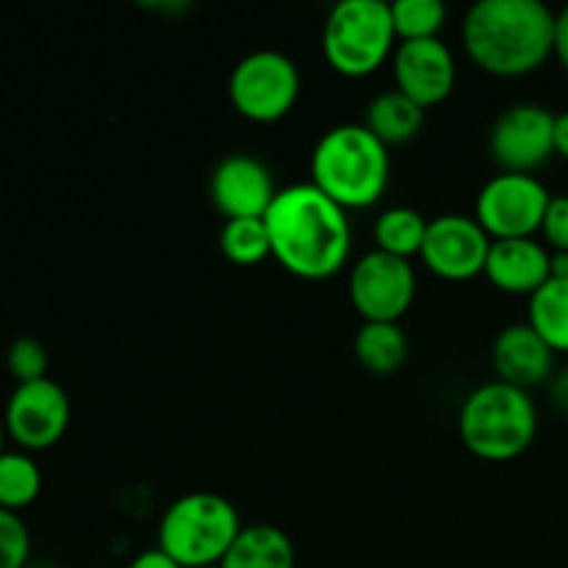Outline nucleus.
<instances>
[{
	"instance_id": "f3484780",
	"label": "nucleus",
	"mask_w": 568,
	"mask_h": 568,
	"mask_svg": "<svg viewBox=\"0 0 568 568\" xmlns=\"http://www.w3.org/2000/svg\"><path fill=\"white\" fill-rule=\"evenodd\" d=\"M220 568H297V552L281 527L244 525Z\"/></svg>"
},
{
	"instance_id": "0eeeda50",
	"label": "nucleus",
	"mask_w": 568,
	"mask_h": 568,
	"mask_svg": "<svg viewBox=\"0 0 568 568\" xmlns=\"http://www.w3.org/2000/svg\"><path fill=\"white\" fill-rule=\"evenodd\" d=\"M300 87L303 78L292 55L275 48H261L236 61L227 78V98L244 120L270 125L294 109Z\"/></svg>"
},
{
	"instance_id": "c756f323",
	"label": "nucleus",
	"mask_w": 568,
	"mask_h": 568,
	"mask_svg": "<svg viewBox=\"0 0 568 568\" xmlns=\"http://www.w3.org/2000/svg\"><path fill=\"white\" fill-rule=\"evenodd\" d=\"M555 55L568 72V6L558 11V28H555Z\"/></svg>"
},
{
	"instance_id": "cd10ccee",
	"label": "nucleus",
	"mask_w": 568,
	"mask_h": 568,
	"mask_svg": "<svg viewBox=\"0 0 568 568\" xmlns=\"http://www.w3.org/2000/svg\"><path fill=\"white\" fill-rule=\"evenodd\" d=\"M128 568H183V566L175 564V560H172L166 552H161L159 547H153V549H144V552H139L136 558L128 564Z\"/></svg>"
},
{
	"instance_id": "39448f33",
	"label": "nucleus",
	"mask_w": 568,
	"mask_h": 568,
	"mask_svg": "<svg viewBox=\"0 0 568 568\" xmlns=\"http://www.w3.org/2000/svg\"><path fill=\"white\" fill-rule=\"evenodd\" d=\"M242 527L236 505L222 494H183L161 516L159 549L183 568L220 566Z\"/></svg>"
},
{
	"instance_id": "6e6552de",
	"label": "nucleus",
	"mask_w": 568,
	"mask_h": 568,
	"mask_svg": "<svg viewBox=\"0 0 568 568\" xmlns=\"http://www.w3.org/2000/svg\"><path fill=\"white\" fill-rule=\"evenodd\" d=\"M549 189L536 175L499 172L480 189L475 203V220L483 231L497 239H532L541 233L544 214L549 209Z\"/></svg>"
},
{
	"instance_id": "72a5a7b5",
	"label": "nucleus",
	"mask_w": 568,
	"mask_h": 568,
	"mask_svg": "<svg viewBox=\"0 0 568 568\" xmlns=\"http://www.w3.org/2000/svg\"><path fill=\"white\" fill-rule=\"evenodd\" d=\"M39 568H59V566H39Z\"/></svg>"
},
{
	"instance_id": "ddd939ff",
	"label": "nucleus",
	"mask_w": 568,
	"mask_h": 568,
	"mask_svg": "<svg viewBox=\"0 0 568 568\" xmlns=\"http://www.w3.org/2000/svg\"><path fill=\"white\" fill-rule=\"evenodd\" d=\"M211 203L225 220H264L277 192L270 166L247 153L225 155L211 172Z\"/></svg>"
},
{
	"instance_id": "aec40b11",
	"label": "nucleus",
	"mask_w": 568,
	"mask_h": 568,
	"mask_svg": "<svg viewBox=\"0 0 568 568\" xmlns=\"http://www.w3.org/2000/svg\"><path fill=\"white\" fill-rule=\"evenodd\" d=\"M527 325L555 349L568 353V277H549L530 297Z\"/></svg>"
},
{
	"instance_id": "c85d7f7f",
	"label": "nucleus",
	"mask_w": 568,
	"mask_h": 568,
	"mask_svg": "<svg viewBox=\"0 0 568 568\" xmlns=\"http://www.w3.org/2000/svg\"><path fill=\"white\" fill-rule=\"evenodd\" d=\"M549 399H552L558 414L568 416V366L564 372H558V375H552V381H549Z\"/></svg>"
},
{
	"instance_id": "2eb2a0df",
	"label": "nucleus",
	"mask_w": 568,
	"mask_h": 568,
	"mask_svg": "<svg viewBox=\"0 0 568 568\" xmlns=\"http://www.w3.org/2000/svg\"><path fill=\"white\" fill-rule=\"evenodd\" d=\"M491 361L497 381L525 392L552 381L555 349L527 322H516L497 333Z\"/></svg>"
},
{
	"instance_id": "423d86ee",
	"label": "nucleus",
	"mask_w": 568,
	"mask_h": 568,
	"mask_svg": "<svg viewBox=\"0 0 568 568\" xmlns=\"http://www.w3.org/2000/svg\"><path fill=\"white\" fill-rule=\"evenodd\" d=\"M397 50L388 0H338L322 28V53L344 78H369Z\"/></svg>"
},
{
	"instance_id": "9d476101",
	"label": "nucleus",
	"mask_w": 568,
	"mask_h": 568,
	"mask_svg": "<svg viewBox=\"0 0 568 568\" xmlns=\"http://www.w3.org/2000/svg\"><path fill=\"white\" fill-rule=\"evenodd\" d=\"M70 419V397L50 377L17 386L3 408L6 436L22 453H42V449L55 447L64 438Z\"/></svg>"
},
{
	"instance_id": "f03ea898",
	"label": "nucleus",
	"mask_w": 568,
	"mask_h": 568,
	"mask_svg": "<svg viewBox=\"0 0 568 568\" xmlns=\"http://www.w3.org/2000/svg\"><path fill=\"white\" fill-rule=\"evenodd\" d=\"M558 14L541 0H477L460 37L471 64L497 78L536 72L555 55Z\"/></svg>"
},
{
	"instance_id": "a211bd4d",
	"label": "nucleus",
	"mask_w": 568,
	"mask_h": 568,
	"mask_svg": "<svg viewBox=\"0 0 568 568\" xmlns=\"http://www.w3.org/2000/svg\"><path fill=\"white\" fill-rule=\"evenodd\" d=\"M364 125L386 148H392V144H408L425 128V109L419 103H414L408 94L399 92V89H388V92H381L377 98L369 100Z\"/></svg>"
},
{
	"instance_id": "a878e982",
	"label": "nucleus",
	"mask_w": 568,
	"mask_h": 568,
	"mask_svg": "<svg viewBox=\"0 0 568 568\" xmlns=\"http://www.w3.org/2000/svg\"><path fill=\"white\" fill-rule=\"evenodd\" d=\"M31 558V530L14 510L0 508V568H26Z\"/></svg>"
},
{
	"instance_id": "7c9ffc66",
	"label": "nucleus",
	"mask_w": 568,
	"mask_h": 568,
	"mask_svg": "<svg viewBox=\"0 0 568 568\" xmlns=\"http://www.w3.org/2000/svg\"><path fill=\"white\" fill-rule=\"evenodd\" d=\"M555 155L568 161V111L555 114Z\"/></svg>"
},
{
	"instance_id": "5701e85b",
	"label": "nucleus",
	"mask_w": 568,
	"mask_h": 568,
	"mask_svg": "<svg viewBox=\"0 0 568 568\" xmlns=\"http://www.w3.org/2000/svg\"><path fill=\"white\" fill-rule=\"evenodd\" d=\"M220 250L231 264L255 266L272 258L270 231L264 220H225L220 231Z\"/></svg>"
},
{
	"instance_id": "473e14b6",
	"label": "nucleus",
	"mask_w": 568,
	"mask_h": 568,
	"mask_svg": "<svg viewBox=\"0 0 568 568\" xmlns=\"http://www.w3.org/2000/svg\"><path fill=\"white\" fill-rule=\"evenodd\" d=\"M3 442H6V425H3V414H0V453H3Z\"/></svg>"
},
{
	"instance_id": "1a4fd4ad",
	"label": "nucleus",
	"mask_w": 568,
	"mask_h": 568,
	"mask_svg": "<svg viewBox=\"0 0 568 568\" xmlns=\"http://www.w3.org/2000/svg\"><path fill=\"white\" fill-rule=\"evenodd\" d=\"M416 288L414 264L381 250L361 255L349 272V300L364 322H399L414 305Z\"/></svg>"
},
{
	"instance_id": "f257e3e1",
	"label": "nucleus",
	"mask_w": 568,
	"mask_h": 568,
	"mask_svg": "<svg viewBox=\"0 0 568 568\" xmlns=\"http://www.w3.org/2000/svg\"><path fill=\"white\" fill-rule=\"evenodd\" d=\"M272 258L294 277L325 281L347 266L353 253L349 211L333 203L314 183L281 189L264 216Z\"/></svg>"
},
{
	"instance_id": "20e7f679",
	"label": "nucleus",
	"mask_w": 568,
	"mask_h": 568,
	"mask_svg": "<svg viewBox=\"0 0 568 568\" xmlns=\"http://www.w3.org/2000/svg\"><path fill=\"white\" fill-rule=\"evenodd\" d=\"M464 447L488 464L516 460L538 436V408L530 392L488 381L464 399L458 414Z\"/></svg>"
},
{
	"instance_id": "b1692460",
	"label": "nucleus",
	"mask_w": 568,
	"mask_h": 568,
	"mask_svg": "<svg viewBox=\"0 0 568 568\" xmlns=\"http://www.w3.org/2000/svg\"><path fill=\"white\" fill-rule=\"evenodd\" d=\"M447 6L442 0H394L392 22L397 42H419V39H442L438 33L447 26Z\"/></svg>"
},
{
	"instance_id": "dca6fc26",
	"label": "nucleus",
	"mask_w": 568,
	"mask_h": 568,
	"mask_svg": "<svg viewBox=\"0 0 568 568\" xmlns=\"http://www.w3.org/2000/svg\"><path fill=\"white\" fill-rule=\"evenodd\" d=\"M494 288L532 297L552 277V250L532 239H497L488 253L486 272Z\"/></svg>"
},
{
	"instance_id": "6ab92c4d",
	"label": "nucleus",
	"mask_w": 568,
	"mask_h": 568,
	"mask_svg": "<svg viewBox=\"0 0 568 568\" xmlns=\"http://www.w3.org/2000/svg\"><path fill=\"white\" fill-rule=\"evenodd\" d=\"M355 358L369 375H394L408 358V336L399 322H364L355 333Z\"/></svg>"
},
{
	"instance_id": "f8f14e48",
	"label": "nucleus",
	"mask_w": 568,
	"mask_h": 568,
	"mask_svg": "<svg viewBox=\"0 0 568 568\" xmlns=\"http://www.w3.org/2000/svg\"><path fill=\"white\" fill-rule=\"evenodd\" d=\"M494 239L483 231L475 214H442L430 220L419 258L442 281H471L486 272Z\"/></svg>"
},
{
	"instance_id": "4468645a",
	"label": "nucleus",
	"mask_w": 568,
	"mask_h": 568,
	"mask_svg": "<svg viewBox=\"0 0 568 568\" xmlns=\"http://www.w3.org/2000/svg\"><path fill=\"white\" fill-rule=\"evenodd\" d=\"M392 70L399 92L425 111L444 103L458 81V64L444 39L399 42L392 55Z\"/></svg>"
},
{
	"instance_id": "412c9836",
	"label": "nucleus",
	"mask_w": 568,
	"mask_h": 568,
	"mask_svg": "<svg viewBox=\"0 0 568 568\" xmlns=\"http://www.w3.org/2000/svg\"><path fill=\"white\" fill-rule=\"evenodd\" d=\"M430 220L410 205H392L375 220V250L397 258H414L422 253Z\"/></svg>"
},
{
	"instance_id": "f704fd0d",
	"label": "nucleus",
	"mask_w": 568,
	"mask_h": 568,
	"mask_svg": "<svg viewBox=\"0 0 568 568\" xmlns=\"http://www.w3.org/2000/svg\"><path fill=\"white\" fill-rule=\"evenodd\" d=\"M205 568H220V566H205Z\"/></svg>"
},
{
	"instance_id": "bb28decb",
	"label": "nucleus",
	"mask_w": 568,
	"mask_h": 568,
	"mask_svg": "<svg viewBox=\"0 0 568 568\" xmlns=\"http://www.w3.org/2000/svg\"><path fill=\"white\" fill-rule=\"evenodd\" d=\"M541 233L552 253H568V194H552Z\"/></svg>"
},
{
	"instance_id": "393cba45",
	"label": "nucleus",
	"mask_w": 568,
	"mask_h": 568,
	"mask_svg": "<svg viewBox=\"0 0 568 568\" xmlns=\"http://www.w3.org/2000/svg\"><path fill=\"white\" fill-rule=\"evenodd\" d=\"M48 349H44V344L33 336L14 338V342L9 344V349H6V369L14 377L17 386L44 381V377H48Z\"/></svg>"
},
{
	"instance_id": "9b49d317",
	"label": "nucleus",
	"mask_w": 568,
	"mask_h": 568,
	"mask_svg": "<svg viewBox=\"0 0 568 568\" xmlns=\"http://www.w3.org/2000/svg\"><path fill=\"white\" fill-rule=\"evenodd\" d=\"M488 150L503 172L532 175L555 155V114L538 103L510 105L491 125Z\"/></svg>"
},
{
	"instance_id": "7ed1b4c3",
	"label": "nucleus",
	"mask_w": 568,
	"mask_h": 568,
	"mask_svg": "<svg viewBox=\"0 0 568 568\" xmlns=\"http://www.w3.org/2000/svg\"><path fill=\"white\" fill-rule=\"evenodd\" d=\"M388 178V148L364 122L331 128L311 153V183L344 211L372 209L386 194Z\"/></svg>"
},
{
	"instance_id": "4be33fe9",
	"label": "nucleus",
	"mask_w": 568,
	"mask_h": 568,
	"mask_svg": "<svg viewBox=\"0 0 568 568\" xmlns=\"http://www.w3.org/2000/svg\"><path fill=\"white\" fill-rule=\"evenodd\" d=\"M42 494V471L31 453L3 449L0 453V508L20 514Z\"/></svg>"
},
{
	"instance_id": "2f4dec72",
	"label": "nucleus",
	"mask_w": 568,
	"mask_h": 568,
	"mask_svg": "<svg viewBox=\"0 0 568 568\" xmlns=\"http://www.w3.org/2000/svg\"><path fill=\"white\" fill-rule=\"evenodd\" d=\"M552 277H568V253H552Z\"/></svg>"
}]
</instances>
